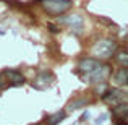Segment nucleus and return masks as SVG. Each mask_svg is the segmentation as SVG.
<instances>
[{"label": "nucleus", "mask_w": 128, "mask_h": 125, "mask_svg": "<svg viewBox=\"0 0 128 125\" xmlns=\"http://www.w3.org/2000/svg\"><path fill=\"white\" fill-rule=\"evenodd\" d=\"M88 104H89V99H86V97H78V99L72 101V102L66 106V110H68V112H73V110H76V109L86 107Z\"/></svg>", "instance_id": "obj_11"}, {"label": "nucleus", "mask_w": 128, "mask_h": 125, "mask_svg": "<svg viewBox=\"0 0 128 125\" xmlns=\"http://www.w3.org/2000/svg\"><path fill=\"white\" fill-rule=\"evenodd\" d=\"M47 28H49V31H50V33H55V34L60 31V28H58L57 25H54V23H49V25H47Z\"/></svg>", "instance_id": "obj_15"}, {"label": "nucleus", "mask_w": 128, "mask_h": 125, "mask_svg": "<svg viewBox=\"0 0 128 125\" xmlns=\"http://www.w3.org/2000/svg\"><path fill=\"white\" fill-rule=\"evenodd\" d=\"M54 81H55V76H54L50 72H47V70H42V72L34 78L32 86H34L36 89H46V88L50 86Z\"/></svg>", "instance_id": "obj_6"}, {"label": "nucleus", "mask_w": 128, "mask_h": 125, "mask_svg": "<svg viewBox=\"0 0 128 125\" xmlns=\"http://www.w3.org/2000/svg\"><path fill=\"white\" fill-rule=\"evenodd\" d=\"M3 75L6 76V80L12 84H15V86H21V84H24V81H26L23 73L18 72V70H13V68H6L5 72H3Z\"/></svg>", "instance_id": "obj_8"}, {"label": "nucleus", "mask_w": 128, "mask_h": 125, "mask_svg": "<svg viewBox=\"0 0 128 125\" xmlns=\"http://www.w3.org/2000/svg\"><path fill=\"white\" fill-rule=\"evenodd\" d=\"M65 119H66V112H65V110H58V112L49 115L46 120H47V125H58L60 122H63Z\"/></svg>", "instance_id": "obj_10"}, {"label": "nucleus", "mask_w": 128, "mask_h": 125, "mask_svg": "<svg viewBox=\"0 0 128 125\" xmlns=\"http://www.w3.org/2000/svg\"><path fill=\"white\" fill-rule=\"evenodd\" d=\"M117 49V42L114 39H99L91 49V54H94V59H110V57L115 55Z\"/></svg>", "instance_id": "obj_1"}, {"label": "nucleus", "mask_w": 128, "mask_h": 125, "mask_svg": "<svg viewBox=\"0 0 128 125\" xmlns=\"http://www.w3.org/2000/svg\"><path fill=\"white\" fill-rule=\"evenodd\" d=\"M107 119H109V115H107V114H102V115H99V117H97V120H96V125H102Z\"/></svg>", "instance_id": "obj_14"}, {"label": "nucleus", "mask_w": 128, "mask_h": 125, "mask_svg": "<svg viewBox=\"0 0 128 125\" xmlns=\"http://www.w3.org/2000/svg\"><path fill=\"white\" fill-rule=\"evenodd\" d=\"M112 75V65L109 63H102L99 68H96L89 76H88V81L92 84H102L107 81V78Z\"/></svg>", "instance_id": "obj_4"}, {"label": "nucleus", "mask_w": 128, "mask_h": 125, "mask_svg": "<svg viewBox=\"0 0 128 125\" xmlns=\"http://www.w3.org/2000/svg\"><path fill=\"white\" fill-rule=\"evenodd\" d=\"M102 101L104 102H107L109 106H117V104H120V102H123L125 101V97H126V94L123 93V91H120V89H107V91H104L102 93Z\"/></svg>", "instance_id": "obj_5"}, {"label": "nucleus", "mask_w": 128, "mask_h": 125, "mask_svg": "<svg viewBox=\"0 0 128 125\" xmlns=\"http://www.w3.org/2000/svg\"><path fill=\"white\" fill-rule=\"evenodd\" d=\"M0 80H2V73H0ZM3 86H5V84H3L2 81H0V88H3Z\"/></svg>", "instance_id": "obj_18"}, {"label": "nucleus", "mask_w": 128, "mask_h": 125, "mask_svg": "<svg viewBox=\"0 0 128 125\" xmlns=\"http://www.w3.org/2000/svg\"><path fill=\"white\" fill-rule=\"evenodd\" d=\"M41 7L50 16H60L73 7L72 0H41Z\"/></svg>", "instance_id": "obj_2"}, {"label": "nucleus", "mask_w": 128, "mask_h": 125, "mask_svg": "<svg viewBox=\"0 0 128 125\" xmlns=\"http://www.w3.org/2000/svg\"><path fill=\"white\" fill-rule=\"evenodd\" d=\"M114 81L117 84H126L128 83V67H123V68H120L118 72L114 75Z\"/></svg>", "instance_id": "obj_12"}, {"label": "nucleus", "mask_w": 128, "mask_h": 125, "mask_svg": "<svg viewBox=\"0 0 128 125\" xmlns=\"http://www.w3.org/2000/svg\"><path fill=\"white\" fill-rule=\"evenodd\" d=\"M112 114L117 120H125L128 119V102L123 101V102L117 104V106L112 107Z\"/></svg>", "instance_id": "obj_9"}, {"label": "nucleus", "mask_w": 128, "mask_h": 125, "mask_svg": "<svg viewBox=\"0 0 128 125\" xmlns=\"http://www.w3.org/2000/svg\"><path fill=\"white\" fill-rule=\"evenodd\" d=\"M115 59H117V62H118L120 65L128 67V50L126 49H117Z\"/></svg>", "instance_id": "obj_13"}, {"label": "nucleus", "mask_w": 128, "mask_h": 125, "mask_svg": "<svg viewBox=\"0 0 128 125\" xmlns=\"http://www.w3.org/2000/svg\"><path fill=\"white\" fill-rule=\"evenodd\" d=\"M114 125H128V123L125 122V120H118V122H117V123H114Z\"/></svg>", "instance_id": "obj_16"}, {"label": "nucleus", "mask_w": 128, "mask_h": 125, "mask_svg": "<svg viewBox=\"0 0 128 125\" xmlns=\"http://www.w3.org/2000/svg\"><path fill=\"white\" fill-rule=\"evenodd\" d=\"M88 115H89V114H88V112H84V114H83V117H81V122H84V120L88 119Z\"/></svg>", "instance_id": "obj_17"}, {"label": "nucleus", "mask_w": 128, "mask_h": 125, "mask_svg": "<svg viewBox=\"0 0 128 125\" xmlns=\"http://www.w3.org/2000/svg\"><path fill=\"white\" fill-rule=\"evenodd\" d=\"M100 65H102V63H100L97 59H94V57H84V59L80 60L78 68L81 70V72L88 73V75H91V73H92L96 68H99Z\"/></svg>", "instance_id": "obj_7"}, {"label": "nucleus", "mask_w": 128, "mask_h": 125, "mask_svg": "<svg viewBox=\"0 0 128 125\" xmlns=\"http://www.w3.org/2000/svg\"><path fill=\"white\" fill-rule=\"evenodd\" d=\"M58 21L62 25L68 26L72 29L73 34L76 36H81L83 34V29H84V20H83L81 15H68V16H58Z\"/></svg>", "instance_id": "obj_3"}]
</instances>
